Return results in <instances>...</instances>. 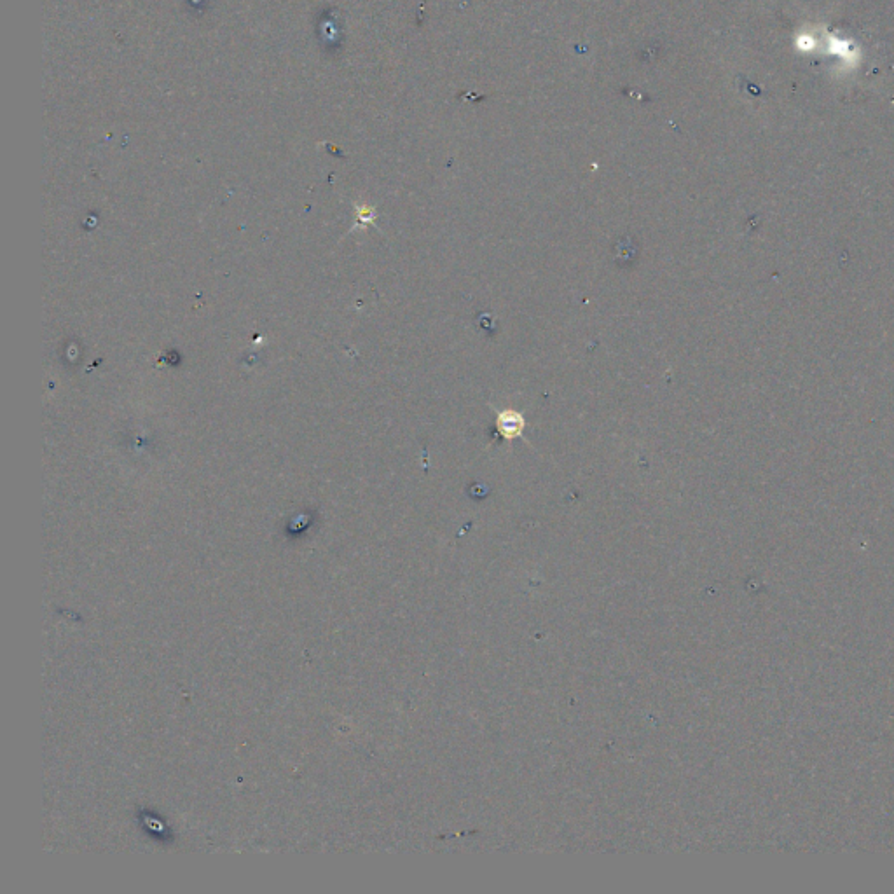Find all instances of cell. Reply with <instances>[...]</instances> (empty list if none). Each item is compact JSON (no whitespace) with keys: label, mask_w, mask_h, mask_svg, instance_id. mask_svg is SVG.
I'll list each match as a JSON object with an SVG mask.
<instances>
[{"label":"cell","mask_w":894,"mask_h":894,"mask_svg":"<svg viewBox=\"0 0 894 894\" xmlns=\"http://www.w3.org/2000/svg\"><path fill=\"white\" fill-rule=\"evenodd\" d=\"M524 428H526V420H524L523 414L512 411V409H505V411L496 414V430L505 441L512 442L521 439Z\"/></svg>","instance_id":"1"}]
</instances>
